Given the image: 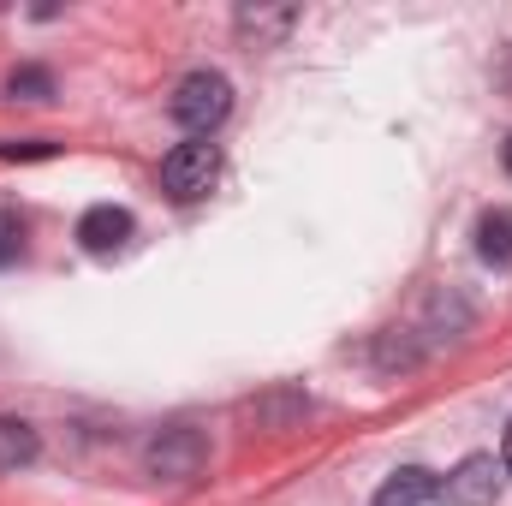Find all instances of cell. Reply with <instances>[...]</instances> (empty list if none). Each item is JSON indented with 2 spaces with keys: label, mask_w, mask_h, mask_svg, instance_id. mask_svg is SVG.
I'll return each instance as SVG.
<instances>
[{
  "label": "cell",
  "mask_w": 512,
  "mask_h": 506,
  "mask_svg": "<svg viewBox=\"0 0 512 506\" xmlns=\"http://www.w3.org/2000/svg\"><path fill=\"white\" fill-rule=\"evenodd\" d=\"M173 120L191 131V137H209V131L227 120V108H233V84L221 78V72H191V78H179V90H173Z\"/></svg>",
  "instance_id": "6da1fadb"
},
{
  "label": "cell",
  "mask_w": 512,
  "mask_h": 506,
  "mask_svg": "<svg viewBox=\"0 0 512 506\" xmlns=\"http://www.w3.org/2000/svg\"><path fill=\"white\" fill-rule=\"evenodd\" d=\"M215 179H221V149H215L209 137H191V143H179V149L161 161V191H167L173 203H197V197H209Z\"/></svg>",
  "instance_id": "7a4b0ae2"
},
{
  "label": "cell",
  "mask_w": 512,
  "mask_h": 506,
  "mask_svg": "<svg viewBox=\"0 0 512 506\" xmlns=\"http://www.w3.org/2000/svg\"><path fill=\"white\" fill-rule=\"evenodd\" d=\"M501 465L489 459V453H471V459H459L447 477H441V506H495L501 501Z\"/></svg>",
  "instance_id": "3957f363"
},
{
  "label": "cell",
  "mask_w": 512,
  "mask_h": 506,
  "mask_svg": "<svg viewBox=\"0 0 512 506\" xmlns=\"http://www.w3.org/2000/svg\"><path fill=\"white\" fill-rule=\"evenodd\" d=\"M149 471H155V477H173V483L197 477V471H203V435H197V429H161V435L149 441Z\"/></svg>",
  "instance_id": "277c9868"
},
{
  "label": "cell",
  "mask_w": 512,
  "mask_h": 506,
  "mask_svg": "<svg viewBox=\"0 0 512 506\" xmlns=\"http://www.w3.org/2000/svg\"><path fill=\"white\" fill-rule=\"evenodd\" d=\"M78 239H84V251L90 256H114L131 239V215L126 209H114V203H96V209H84Z\"/></svg>",
  "instance_id": "5b68a950"
},
{
  "label": "cell",
  "mask_w": 512,
  "mask_h": 506,
  "mask_svg": "<svg viewBox=\"0 0 512 506\" xmlns=\"http://www.w3.org/2000/svg\"><path fill=\"white\" fill-rule=\"evenodd\" d=\"M435 495H441V477H435V471H423V465H399L382 489H376V501L370 506H429Z\"/></svg>",
  "instance_id": "8992f818"
},
{
  "label": "cell",
  "mask_w": 512,
  "mask_h": 506,
  "mask_svg": "<svg viewBox=\"0 0 512 506\" xmlns=\"http://www.w3.org/2000/svg\"><path fill=\"white\" fill-rule=\"evenodd\" d=\"M477 256L489 268H512V209H489L477 221Z\"/></svg>",
  "instance_id": "52a82bcc"
},
{
  "label": "cell",
  "mask_w": 512,
  "mask_h": 506,
  "mask_svg": "<svg viewBox=\"0 0 512 506\" xmlns=\"http://www.w3.org/2000/svg\"><path fill=\"white\" fill-rule=\"evenodd\" d=\"M36 453H42L36 429L24 417H0V471H24V465H36Z\"/></svg>",
  "instance_id": "ba28073f"
},
{
  "label": "cell",
  "mask_w": 512,
  "mask_h": 506,
  "mask_svg": "<svg viewBox=\"0 0 512 506\" xmlns=\"http://www.w3.org/2000/svg\"><path fill=\"white\" fill-rule=\"evenodd\" d=\"M6 96H12V102H48V96H54V78H48L42 66H18V72L6 78Z\"/></svg>",
  "instance_id": "9c48e42d"
},
{
  "label": "cell",
  "mask_w": 512,
  "mask_h": 506,
  "mask_svg": "<svg viewBox=\"0 0 512 506\" xmlns=\"http://www.w3.org/2000/svg\"><path fill=\"white\" fill-rule=\"evenodd\" d=\"M24 256V221L12 209H0V268H12Z\"/></svg>",
  "instance_id": "30bf717a"
},
{
  "label": "cell",
  "mask_w": 512,
  "mask_h": 506,
  "mask_svg": "<svg viewBox=\"0 0 512 506\" xmlns=\"http://www.w3.org/2000/svg\"><path fill=\"white\" fill-rule=\"evenodd\" d=\"M18 155H54V143H0V161H18Z\"/></svg>",
  "instance_id": "8fae6325"
},
{
  "label": "cell",
  "mask_w": 512,
  "mask_h": 506,
  "mask_svg": "<svg viewBox=\"0 0 512 506\" xmlns=\"http://www.w3.org/2000/svg\"><path fill=\"white\" fill-rule=\"evenodd\" d=\"M501 471L512 477V423H507V435H501Z\"/></svg>",
  "instance_id": "7c38bea8"
},
{
  "label": "cell",
  "mask_w": 512,
  "mask_h": 506,
  "mask_svg": "<svg viewBox=\"0 0 512 506\" xmlns=\"http://www.w3.org/2000/svg\"><path fill=\"white\" fill-rule=\"evenodd\" d=\"M501 161H507V173H512V137H507V149H501Z\"/></svg>",
  "instance_id": "4fadbf2b"
}]
</instances>
